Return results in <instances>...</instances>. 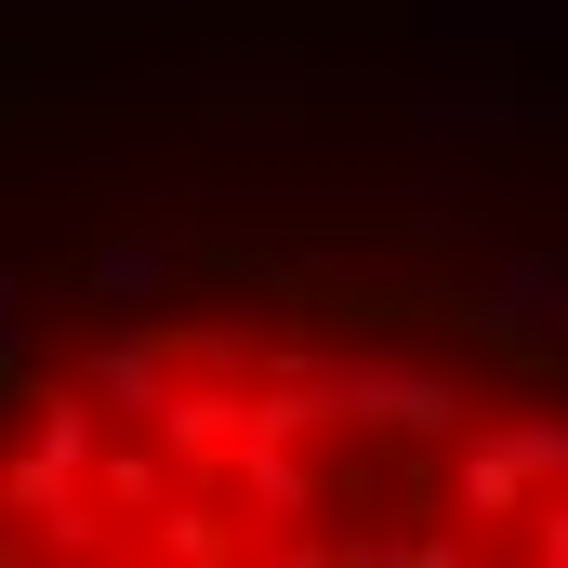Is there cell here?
Listing matches in <instances>:
<instances>
[{"label": "cell", "mask_w": 568, "mask_h": 568, "mask_svg": "<svg viewBox=\"0 0 568 568\" xmlns=\"http://www.w3.org/2000/svg\"><path fill=\"white\" fill-rule=\"evenodd\" d=\"M568 568V344L371 278H172L0 344V568Z\"/></svg>", "instance_id": "cell-1"}]
</instances>
